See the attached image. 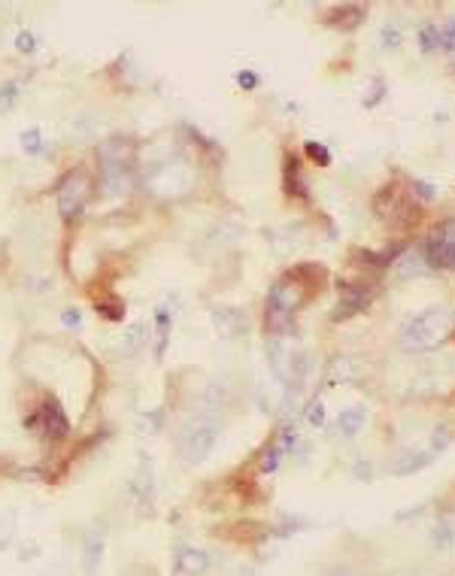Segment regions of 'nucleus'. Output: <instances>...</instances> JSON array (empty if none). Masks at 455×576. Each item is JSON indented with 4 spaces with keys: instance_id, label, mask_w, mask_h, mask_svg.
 Returning <instances> with one entry per match:
<instances>
[{
    "instance_id": "obj_1",
    "label": "nucleus",
    "mask_w": 455,
    "mask_h": 576,
    "mask_svg": "<svg viewBox=\"0 0 455 576\" xmlns=\"http://www.w3.org/2000/svg\"><path fill=\"white\" fill-rule=\"evenodd\" d=\"M455 313L449 307H428L422 313L410 316L401 327V346L407 352H428L452 334Z\"/></svg>"
},
{
    "instance_id": "obj_2",
    "label": "nucleus",
    "mask_w": 455,
    "mask_h": 576,
    "mask_svg": "<svg viewBox=\"0 0 455 576\" xmlns=\"http://www.w3.org/2000/svg\"><path fill=\"white\" fill-rule=\"evenodd\" d=\"M215 437H219V425L213 419H195L191 425L182 431L179 437V452L186 461H201L213 452Z\"/></svg>"
},
{
    "instance_id": "obj_3",
    "label": "nucleus",
    "mask_w": 455,
    "mask_h": 576,
    "mask_svg": "<svg viewBox=\"0 0 455 576\" xmlns=\"http://www.w3.org/2000/svg\"><path fill=\"white\" fill-rule=\"evenodd\" d=\"M425 264L440 270H455V243L431 234V240L425 243Z\"/></svg>"
},
{
    "instance_id": "obj_4",
    "label": "nucleus",
    "mask_w": 455,
    "mask_h": 576,
    "mask_svg": "<svg viewBox=\"0 0 455 576\" xmlns=\"http://www.w3.org/2000/svg\"><path fill=\"white\" fill-rule=\"evenodd\" d=\"M85 197H89V179H85V176H76V179H70L67 186L61 188V197H58L61 213L70 219L73 213H79V206H82Z\"/></svg>"
},
{
    "instance_id": "obj_5",
    "label": "nucleus",
    "mask_w": 455,
    "mask_h": 576,
    "mask_svg": "<svg viewBox=\"0 0 455 576\" xmlns=\"http://www.w3.org/2000/svg\"><path fill=\"white\" fill-rule=\"evenodd\" d=\"M206 567H210V558H206L204 549H188L182 546L177 552V570L186 573V576H201L206 573Z\"/></svg>"
},
{
    "instance_id": "obj_6",
    "label": "nucleus",
    "mask_w": 455,
    "mask_h": 576,
    "mask_svg": "<svg viewBox=\"0 0 455 576\" xmlns=\"http://www.w3.org/2000/svg\"><path fill=\"white\" fill-rule=\"evenodd\" d=\"M434 461V452H425V449H410V452H401V458L392 464V474L395 476H407V474H416V470L428 467Z\"/></svg>"
},
{
    "instance_id": "obj_7",
    "label": "nucleus",
    "mask_w": 455,
    "mask_h": 576,
    "mask_svg": "<svg viewBox=\"0 0 455 576\" xmlns=\"http://www.w3.org/2000/svg\"><path fill=\"white\" fill-rule=\"evenodd\" d=\"M364 422H367V410H364V406H349V410H343L337 415V428L346 437H355L358 431L364 428Z\"/></svg>"
},
{
    "instance_id": "obj_8",
    "label": "nucleus",
    "mask_w": 455,
    "mask_h": 576,
    "mask_svg": "<svg viewBox=\"0 0 455 576\" xmlns=\"http://www.w3.org/2000/svg\"><path fill=\"white\" fill-rule=\"evenodd\" d=\"M267 331L270 334H285L292 327V313H283V309H274L267 307V318H265Z\"/></svg>"
},
{
    "instance_id": "obj_9",
    "label": "nucleus",
    "mask_w": 455,
    "mask_h": 576,
    "mask_svg": "<svg viewBox=\"0 0 455 576\" xmlns=\"http://www.w3.org/2000/svg\"><path fill=\"white\" fill-rule=\"evenodd\" d=\"M334 15H340V19H334V25H340V28H346V30H353L362 25V19H364V10L362 6H343V10H337Z\"/></svg>"
},
{
    "instance_id": "obj_10",
    "label": "nucleus",
    "mask_w": 455,
    "mask_h": 576,
    "mask_svg": "<svg viewBox=\"0 0 455 576\" xmlns=\"http://www.w3.org/2000/svg\"><path fill=\"white\" fill-rule=\"evenodd\" d=\"M98 564H100V540H89V549H85V570H89V576H94Z\"/></svg>"
},
{
    "instance_id": "obj_11",
    "label": "nucleus",
    "mask_w": 455,
    "mask_h": 576,
    "mask_svg": "<svg viewBox=\"0 0 455 576\" xmlns=\"http://www.w3.org/2000/svg\"><path fill=\"white\" fill-rule=\"evenodd\" d=\"M449 443H452V434H449V428H446V425H440L434 434H431V452H434V455L443 452Z\"/></svg>"
},
{
    "instance_id": "obj_12",
    "label": "nucleus",
    "mask_w": 455,
    "mask_h": 576,
    "mask_svg": "<svg viewBox=\"0 0 455 576\" xmlns=\"http://www.w3.org/2000/svg\"><path fill=\"white\" fill-rule=\"evenodd\" d=\"M307 155H310V158H316V161L322 164V167H325V164H331L328 149H325V146H319V143H307Z\"/></svg>"
},
{
    "instance_id": "obj_13",
    "label": "nucleus",
    "mask_w": 455,
    "mask_h": 576,
    "mask_svg": "<svg viewBox=\"0 0 455 576\" xmlns=\"http://www.w3.org/2000/svg\"><path fill=\"white\" fill-rule=\"evenodd\" d=\"M164 343H167V309H158V352H164Z\"/></svg>"
},
{
    "instance_id": "obj_14",
    "label": "nucleus",
    "mask_w": 455,
    "mask_h": 576,
    "mask_svg": "<svg viewBox=\"0 0 455 576\" xmlns=\"http://www.w3.org/2000/svg\"><path fill=\"white\" fill-rule=\"evenodd\" d=\"M437 43H440V30H434V28H425V30H422V49L431 52Z\"/></svg>"
},
{
    "instance_id": "obj_15",
    "label": "nucleus",
    "mask_w": 455,
    "mask_h": 576,
    "mask_svg": "<svg viewBox=\"0 0 455 576\" xmlns=\"http://www.w3.org/2000/svg\"><path fill=\"white\" fill-rule=\"evenodd\" d=\"M307 419H310V425L322 428V422H325V406L316 401V404H313V406H310V410H307Z\"/></svg>"
},
{
    "instance_id": "obj_16",
    "label": "nucleus",
    "mask_w": 455,
    "mask_h": 576,
    "mask_svg": "<svg viewBox=\"0 0 455 576\" xmlns=\"http://www.w3.org/2000/svg\"><path fill=\"white\" fill-rule=\"evenodd\" d=\"M449 540H452V531H449L446 525H440V528L434 531V546H437V549H446V546H449Z\"/></svg>"
},
{
    "instance_id": "obj_17",
    "label": "nucleus",
    "mask_w": 455,
    "mask_h": 576,
    "mask_svg": "<svg viewBox=\"0 0 455 576\" xmlns=\"http://www.w3.org/2000/svg\"><path fill=\"white\" fill-rule=\"evenodd\" d=\"M255 82H258V76H255V73H240V85H249L252 88Z\"/></svg>"
},
{
    "instance_id": "obj_18",
    "label": "nucleus",
    "mask_w": 455,
    "mask_h": 576,
    "mask_svg": "<svg viewBox=\"0 0 455 576\" xmlns=\"http://www.w3.org/2000/svg\"><path fill=\"white\" fill-rule=\"evenodd\" d=\"M37 143H39V134H37V131H30V134H28V149H37Z\"/></svg>"
},
{
    "instance_id": "obj_19",
    "label": "nucleus",
    "mask_w": 455,
    "mask_h": 576,
    "mask_svg": "<svg viewBox=\"0 0 455 576\" xmlns=\"http://www.w3.org/2000/svg\"><path fill=\"white\" fill-rule=\"evenodd\" d=\"M331 576H353V573H349V570H334Z\"/></svg>"
}]
</instances>
